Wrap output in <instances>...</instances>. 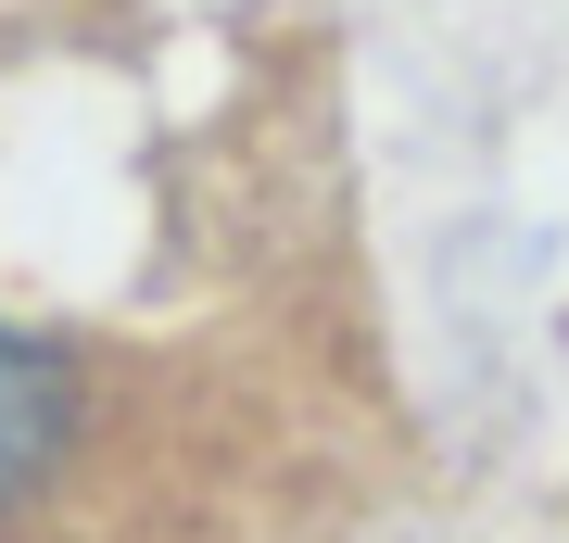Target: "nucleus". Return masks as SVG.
<instances>
[{"instance_id": "obj_1", "label": "nucleus", "mask_w": 569, "mask_h": 543, "mask_svg": "<svg viewBox=\"0 0 569 543\" xmlns=\"http://www.w3.org/2000/svg\"><path fill=\"white\" fill-rule=\"evenodd\" d=\"M51 418H63V404H51V366L26 354V342H0V493L51 455Z\"/></svg>"}]
</instances>
